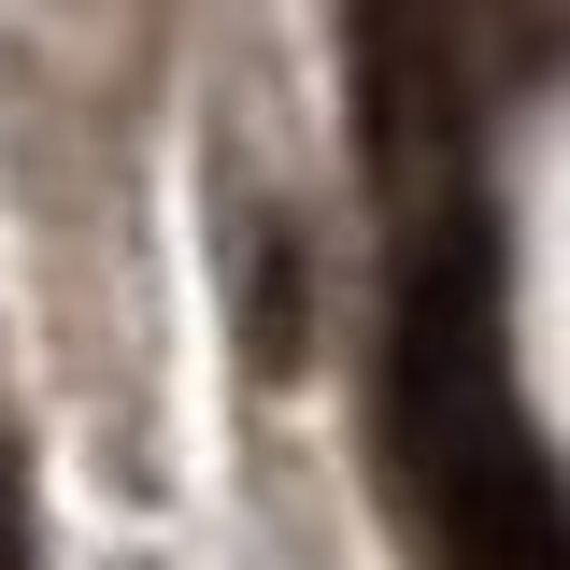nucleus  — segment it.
Wrapping results in <instances>:
<instances>
[{"instance_id": "nucleus-1", "label": "nucleus", "mask_w": 570, "mask_h": 570, "mask_svg": "<svg viewBox=\"0 0 570 570\" xmlns=\"http://www.w3.org/2000/svg\"><path fill=\"white\" fill-rule=\"evenodd\" d=\"M385 414H400V485H414L442 570H570V499L499 371V299H485V228H428L385 343Z\"/></svg>"}, {"instance_id": "nucleus-2", "label": "nucleus", "mask_w": 570, "mask_h": 570, "mask_svg": "<svg viewBox=\"0 0 570 570\" xmlns=\"http://www.w3.org/2000/svg\"><path fill=\"white\" fill-rule=\"evenodd\" d=\"M442 29H456V0H356V58H371V142L400 157L428 115V71H442Z\"/></svg>"}, {"instance_id": "nucleus-3", "label": "nucleus", "mask_w": 570, "mask_h": 570, "mask_svg": "<svg viewBox=\"0 0 570 570\" xmlns=\"http://www.w3.org/2000/svg\"><path fill=\"white\" fill-rule=\"evenodd\" d=\"M243 356L257 371H299V228L285 214L243 228Z\"/></svg>"}, {"instance_id": "nucleus-4", "label": "nucleus", "mask_w": 570, "mask_h": 570, "mask_svg": "<svg viewBox=\"0 0 570 570\" xmlns=\"http://www.w3.org/2000/svg\"><path fill=\"white\" fill-rule=\"evenodd\" d=\"M0 570H29V485H14V442H0Z\"/></svg>"}]
</instances>
